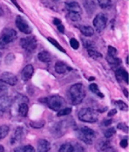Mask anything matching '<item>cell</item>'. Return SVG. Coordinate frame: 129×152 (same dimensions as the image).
<instances>
[{"label": "cell", "mask_w": 129, "mask_h": 152, "mask_svg": "<svg viewBox=\"0 0 129 152\" xmlns=\"http://www.w3.org/2000/svg\"><path fill=\"white\" fill-rule=\"evenodd\" d=\"M58 152H85V151L79 143L76 142H69L62 144Z\"/></svg>", "instance_id": "cell-7"}, {"label": "cell", "mask_w": 129, "mask_h": 152, "mask_svg": "<svg viewBox=\"0 0 129 152\" xmlns=\"http://www.w3.org/2000/svg\"><path fill=\"white\" fill-rule=\"evenodd\" d=\"M70 96L72 105H78L81 103L86 96L85 87L80 83L72 86L70 88Z\"/></svg>", "instance_id": "cell-1"}, {"label": "cell", "mask_w": 129, "mask_h": 152, "mask_svg": "<svg viewBox=\"0 0 129 152\" xmlns=\"http://www.w3.org/2000/svg\"><path fill=\"white\" fill-rule=\"evenodd\" d=\"M18 113L21 116L26 117L28 114V105L26 102H21L18 105Z\"/></svg>", "instance_id": "cell-21"}, {"label": "cell", "mask_w": 129, "mask_h": 152, "mask_svg": "<svg viewBox=\"0 0 129 152\" xmlns=\"http://www.w3.org/2000/svg\"><path fill=\"white\" fill-rule=\"evenodd\" d=\"M38 58L44 63H49L51 61V54L46 51H42L38 54Z\"/></svg>", "instance_id": "cell-20"}, {"label": "cell", "mask_w": 129, "mask_h": 152, "mask_svg": "<svg viewBox=\"0 0 129 152\" xmlns=\"http://www.w3.org/2000/svg\"><path fill=\"white\" fill-rule=\"evenodd\" d=\"M106 16L102 13H100L96 16L93 19V26L95 27V29L98 31H101L105 29L106 26Z\"/></svg>", "instance_id": "cell-9"}, {"label": "cell", "mask_w": 129, "mask_h": 152, "mask_svg": "<svg viewBox=\"0 0 129 152\" xmlns=\"http://www.w3.org/2000/svg\"><path fill=\"white\" fill-rule=\"evenodd\" d=\"M127 63H128V64H129V57H128V58H127Z\"/></svg>", "instance_id": "cell-47"}, {"label": "cell", "mask_w": 129, "mask_h": 152, "mask_svg": "<svg viewBox=\"0 0 129 152\" xmlns=\"http://www.w3.org/2000/svg\"><path fill=\"white\" fill-rule=\"evenodd\" d=\"M51 149V144L47 140L40 139L38 142V152H48Z\"/></svg>", "instance_id": "cell-16"}, {"label": "cell", "mask_w": 129, "mask_h": 152, "mask_svg": "<svg viewBox=\"0 0 129 152\" xmlns=\"http://www.w3.org/2000/svg\"><path fill=\"white\" fill-rule=\"evenodd\" d=\"M10 131V128L7 125H2L0 126V140L4 139V137L8 135Z\"/></svg>", "instance_id": "cell-24"}, {"label": "cell", "mask_w": 129, "mask_h": 152, "mask_svg": "<svg viewBox=\"0 0 129 152\" xmlns=\"http://www.w3.org/2000/svg\"><path fill=\"white\" fill-rule=\"evenodd\" d=\"M78 117L80 121L84 122H95L98 121V113L96 112V110L90 108V107H86V108H82L81 110H79V112L78 113Z\"/></svg>", "instance_id": "cell-3"}, {"label": "cell", "mask_w": 129, "mask_h": 152, "mask_svg": "<svg viewBox=\"0 0 129 152\" xmlns=\"http://www.w3.org/2000/svg\"><path fill=\"white\" fill-rule=\"evenodd\" d=\"M70 46H72L73 49H78L79 48V41L76 39H74V38H72L71 39V40H70Z\"/></svg>", "instance_id": "cell-34"}, {"label": "cell", "mask_w": 129, "mask_h": 152, "mask_svg": "<svg viewBox=\"0 0 129 152\" xmlns=\"http://www.w3.org/2000/svg\"><path fill=\"white\" fill-rule=\"evenodd\" d=\"M6 90H7V86L4 82L0 81V93H4Z\"/></svg>", "instance_id": "cell-38"}, {"label": "cell", "mask_w": 129, "mask_h": 152, "mask_svg": "<svg viewBox=\"0 0 129 152\" xmlns=\"http://www.w3.org/2000/svg\"><path fill=\"white\" fill-rule=\"evenodd\" d=\"M4 146L3 145H1L0 144V152H4Z\"/></svg>", "instance_id": "cell-45"}, {"label": "cell", "mask_w": 129, "mask_h": 152, "mask_svg": "<svg viewBox=\"0 0 129 152\" xmlns=\"http://www.w3.org/2000/svg\"><path fill=\"white\" fill-rule=\"evenodd\" d=\"M48 40H49V41H50V42H51V43H52V44L53 45V46H55L56 48H58V49L59 51H61L62 53H66L65 49H64V48H63L62 46H60V45H59L58 43L57 40H55L54 39H52V38H51V37H49V38H48Z\"/></svg>", "instance_id": "cell-31"}, {"label": "cell", "mask_w": 129, "mask_h": 152, "mask_svg": "<svg viewBox=\"0 0 129 152\" xmlns=\"http://www.w3.org/2000/svg\"><path fill=\"white\" fill-rule=\"evenodd\" d=\"M11 1H12V2L13 4H14L15 6H16V7H17V9H18L19 11H20V12H22V9L20 8V6L18 5V4L17 3V1H16V0H11Z\"/></svg>", "instance_id": "cell-42"}, {"label": "cell", "mask_w": 129, "mask_h": 152, "mask_svg": "<svg viewBox=\"0 0 129 152\" xmlns=\"http://www.w3.org/2000/svg\"><path fill=\"white\" fill-rule=\"evenodd\" d=\"M12 106V99L7 94H3L0 96V111L6 112Z\"/></svg>", "instance_id": "cell-11"}, {"label": "cell", "mask_w": 129, "mask_h": 152, "mask_svg": "<svg viewBox=\"0 0 129 152\" xmlns=\"http://www.w3.org/2000/svg\"><path fill=\"white\" fill-rule=\"evenodd\" d=\"M76 135L79 140L84 142L86 144H92L94 138L95 132L88 127H81L76 130Z\"/></svg>", "instance_id": "cell-2"}, {"label": "cell", "mask_w": 129, "mask_h": 152, "mask_svg": "<svg viewBox=\"0 0 129 152\" xmlns=\"http://www.w3.org/2000/svg\"><path fill=\"white\" fill-rule=\"evenodd\" d=\"M94 80V78H93V77H91V78L89 79V80Z\"/></svg>", "instance_id": "cell-48"}, {"label": "cell", "mask_w": 129, "mask_h": 152, "mask_svg": "<svg viewBox=\"0 0 129 152\" xmlns=\"http://www.w3.org/2000/svg\"><path fill=\"white\" fill-rule=\"evenodd\" d=\"M89 88H90V90L93 92V93H94V94H96L98 96H100L101 98H104V94L100 92V89H99V88H98V86L95 84V83H92L90 86H89Z\"/></svg>", "instance_id": "cell-25"}, {"label": "cell", "mask_w": 129, "mask_h": 152, "mask_svg": "<svg viewBox=\"0 0 129 152\" xmlns=\"http://www.w3.org/2000/svg\"><path fill=\"white\" fill-rule=\"evenodd\" d=\"M14 152H35V149L31 145L18 146L15 148Z\"/></svg>", "instance_id": "cell-23"}, {"label": "cell", "mask_w": 129, "mask_h": 152, "mask_svg": "<svg viewBox=\"0 0 129 152\" xmlns=\"http://www.w3.org/2000/svg\"><path fill=\"white\" fill-rule=\"evenodd\" d=\"M44 125V121H40V122H30V126L34 128V129H40Z\"/></svg>", "instance_id": "cell-33"}, {"label": "cell", "mask_w": 129, "mask_h": 152, "mask_svg": "<svg viewBox=\"0 0 129 152\" xmlns=\"http://www.w3.org/2000/svg\"><path fill=\"white\" fill-rule=\"evenodd\" d=\"M115 74H116V77H117V79H118L119 80H124L126 83H128L129 82L128 73L126 71V69L121 68V67L117 68V69H115Z\"/></svg>", "instance_id": "cell-14"}, {"label": "cell", "mask_w": 129, "mask_h": 152, "mask_svg": "<svg viewBox=\"0 0 129 152\" xmlns=\"http://www.w3.org/2000/svg\"><path fill=\"white\" fill-rule=\"evenodd\" d=\"M20 46L23 49H25L29 53L34 52L37 48V39L33 36L22 38L20 39Z\"/></svg>", "instance_id": "cell-6"}, {"label": "cell", "mask_w": 129, "mask_h": 152, "mask_svg": "<svg viewBox=\"0 0 129 152\" xmlns=\"http://www.w3.org/2000/svg\"><path fill=\"white\" fill-rule=\"evenodd\" d=\"M105 152H117V151H115L114 149H113L112 147H110V148H109L108 150H106V151Z\"/></svg>", "instance_id": "cell-44"}, {"label": "cell", "mask_w": 129, "mask_h": 152, "mask_svg": "<svg viewBox=\"0 0 129 152\" xmlns=\"http://www.w3.org/2000/svg\"><path fill=\"white\" fill-rule=\"evenodd\" d=\"M115 105L118 107L120 110H123V111H127L128 109V104H126L124 102L122 101H116L114 102Z\"/></svg>", "instance_id": "cell-30"}, {"label": "cell", "mask_w": 129, "mask_h": 152, "mask_svg": "<svg viewBox=\"0 0 129 152\" xmlns=\"http://www.w3.org/2000/svg\"><path fill=\"white\" fill-rule=\"evenodd\" d=\"M16 26L18 28V30L25 34H31V28L29 26V24L26 22V20L21 17V16H17L16 18Z\"/></svg>", "instance_id": "cell-8"}, {"label": "cell", "mask_w": 129, "mask_h": 152, "mask_svg": "<svg viewBox=\"0 0 129 152\" xmlns=\"http://www.w3.org/2000/svg\"><path fill=\"white\" fill-rule=\"evenodd\" d=\"M124 92H125L126 96H127V97H128V91H127V89H124Z\"/></svg>", "instance_id": "cell-46"}, {"label": "cell", "mask_w": 129, "mask_h": 152, "mask_svg": "<svg viewBox=\"0 0 129 152\" xmlns=\"http://www.w3.org/2000/svg\"><path fill=\"white\" fill-rule=\"evenodd\" d=\"M128 139H122L121 141H120V145L122 147V148H127L128 147Z\"/></svg>", "instance_id": "cell-37"}, {"label": "cell", "mask_w": 129, "mask_h": 152, "mask_svg": "<svg viewBox=\"0 0 129 152\" xmlns=\"http://www.w3.org/2000/svg\"><path fill=\"white\" fill-rule=\"evenodd\" d=\"M40 102L46 103L47 106L54 111H58L59 109H61V107L64 105V102H65L64 99L58 95H53V96L40 99Z\"/></svg>", "instance_id": "cell-4"}, {"label": "cell", "mask_w": 129, "mask_h": 152, "mask_svg": "<svg viewBox=\"0 0 129 152\" xmlns=\"http://www.w3.org/2000/svg\"><path fill=\"white\" fill-rule=\"evenodd\" d=\"M68 18L72 20V21H79L81 19V16L78 12H68Z\"/></svg>", "instance_id": "cell-27"}, {"label": "cell", "mask_w": 129, "mask_h": 152, "mask_svg": "<svg viewBox=\"0 0 129 152\" xmlns=\"http://www.w3.org/2000/svg\"><path fill=\"white\" fill-rule=\"evenodd\" d=\"M117 54V50L113 46H108V55L113 56V57H116Z\"/></svg>", "instance_id": "cell-35"}, {"label": "cell", "mask_w": 129, "mask_h": 152, "mask_svg": "<svg viewBox=\"0 0 129 152\" xmlns=\"http://www.w3.org/2000/svg\"><path fill=\"white\" fill-rule=\"evenodd\" d=\"M58 26V30L61 33H63V32H64V31H65L64 26H63L62 24H60V25H58V26Z\"/></svg>", "instance_id": "cell-41"}, {"label": "cell", "mask_w": 129, "mask_h": 152, "mask_svg": "<svg viewBox=\"0 0 129 152\" xmlns=\"http://www.w3.org/2000/svg\"><path fill=\"white\" fill-rule=\"evenodd\" d=\"M117 114V111H116V109H112V110H110L109 111V113H108V116L109 117H111V116H114Z\"/></svg>", "instance_id": "cell-40"}, {"label": "cell", "mask_w": 129, "mask_h": 152, "mask_svg": "<svg viewBox=\"0 0 129 152\" xmlns=\"http://www.w3.org/2000/svg\"><path fill=\"white\" fill-rule=\"evenodd\" d=\"M34 73V68L31 65H27L26 66H25V68L23 69L22 73H21V76L23 80L26 81L31 78V76Z\"/></svg>", "instance_id": "cell-13"}, {"label": "cell", "mask_w": 129, "mask_h": 152, "mask_svg": "<svg viewBox=\"0 0 129 152\" xmlns=\"http://www.w3.org/2000/svg\"><path fill=\"white\" fill-rule=\"evenodd\" d=\"M1 58H2V53H0V60H1Z\"/></svg>", "instance_id": "cell-49"}, {"label": "cell", "mask_w": 129, "mask_h": 152, "mask_svg": "<svg viewBox=\"0 0 129 152\" xmlns=\"http://www.w3.org/2000/svg\"><path fill=\"white\" fill-rule=\"evenodd\" d=\"M72 112V108L71 107H66V108H63V109H59L58 111L57 115L58 116H65V115H70Z\"/></svg>", "instance_id": "cell-28"}, {"label": "cell", "mask_w": 129, "mask_h": 152, "mask_svg": "<svg viewBox=\"0 0 129 152\" xmlns=\"http://www.w3.org/2000/svg\"><path fill=\"white\" fill-rule=\"evenodd\" d=\"M117 127H118L119 129H121V130H123V131L126 132V133L128 132V125H126L125 123H119Z\"/></svg>", "instance_id": "cell-36"}, {"label": "cell", "mask_w": 129, "mask_h": 152, "mask_svg": "<svg viewBox=\"0 0 129 152\" xmlns=\"http://www.w3.org/2000/svg\"><path fill=\"white\" fill-rule=\"evenodd\" d=\"M55 71L58 74L64 75V74H66L67 72L72 71V67H70L69 66H67L66 63L62 61H58L55 64Z\"/></svg>", "instance_id": "cell-12"}, {"label": "cell", "mask_w": 129, "mask_h": 152, "mask_svg": "<svg viewBox=\"0 0 129 152\" xmlns=\"http://www.w3.org/2000/svg\"><path fill=\"white\" fill-rule=\"evenodd\" d=\"M79 29L80 30L81 33L86 36V37H91L94 34V30L93 27L91 26H79Z\"/></svg>", "instance_id": "cell-19"}, {"label": "cell", "mask_w": 129, "mask_h": 152, "mask_svg": "<svg viewBox=\"0 0 129 152\" xmlns=\"http://www.w3.org/2000/svg\"><path fill=\"white\" fill-rule=\"evenodd\" d=\"M52 1H56L57 2V1H59V0H52Z\"/></svg>", "instance_id": "cell-50"}, {"label": "cell", "mask_w": 129, "mask_h": 152, "mask_svg": "<svg viewBox=\"0 0 129 152\" xmlns=\"http://www.w3.org/2000/svg\"><path fill=\"white\" fill-rule=\"evenodd\" d=\"M17 38V32L12 29H5L0 37V49H4L6 46L12 43Z\"/></svg>", "instance_id": "cell-5"}, {"label": "cell", "mask_w": 129, "mask_h": 152, "mask_svg": "<svg viewBox=\"0 0 129 152\" xmlns=\"http://www.w3.org/2000/svg\"><path fill=\"white\" fill-rule=\"evenodd\" d=\"M113 123V120L112 119H107V120H105L103 122V125L104 126H108V125H111Z\"/></svg>", "instance_id": "cell-39"}, {"label": "cell", "mask_w": 129, "mask_h": 152, "mask_svg": "<svg viewBox=\"0 0 129 152\" xmlns=\"http://www.w3.org/2000/svg\"><path fill=\"white\" fill-rule=\"evenodd\" d=\"M106 61L109 63V65L114 68V69H117L120 64H121V61L120 59L117 58V57H113V56H110V55H107L106 57Z\"/></svg>", "instance_id": "cell-18"}, {"label": "cell", "mask_w": 129, "mask_h": 152, "mask_svg": "<svg viewBox=\"0 0 129 152\" xmlns=\"http://www.w3.org/2000/svg\"><path fill=\"white\" fill-rule=\"evenodd\" d=\"M23 129L21 127H18L15 129L14 133L12 137V139H11V143L12 144H16L17 142H19L22 139V137H23Z\"/></svg>", "instance_id": "cell-15"}, {"label": "cell", "mask_w": 129, "mask_h": 152, "mask_svg": "<svg viewBox=\"0 0 129 152\" xmlns=\"http://www.w3.org/2000/svg\"><path fill=\"white\" fill-rule=\"evenodd\" d=\"M115 133H116V129H115L114 128H110V129H108L105 132V137L106 139H109V138H111V137H113L114 135H115Z\"/></svg>", "instance_id": "cell-32"}, {"label": "cell", "mask_w": 129, "mask_h": 152, "mask_svg": "<svg viewBox=\"0 0 129 152\" xmlns=\"http://www.w3.org/2000/svg\"><path fill=\"white\" fill-rule=\"evenodd\" d=\"M0 81L4 82V84H8L10 86H15L17 82V78L12 73L4 72L0 76Z\"/></svg>", "instance_id": "cell-10"}, {"label": "cell", "mask_w": 129, "mask_h": 152, "mask_svg": "<svg viewBox=\"0 0 129 152\" xmlns=\"http://www.w3.org/2000/svg\"><path fill=\"white\" fill-rule=\"evenodd\" d=\"M66 8L67 9L68 12H78V13H81V8L79 6V4L77 2H66L65 4Z\"/></svg>", "instance_id": "cell-17"}, {"label": "cell", "mask_w": 129, "mask_h": 152, "mask_svg": "<svg viewBox=\"0 0 129 152\" xmlns=\"http://www.w3.org/2000/svg\"><path fill=\"white\" fill-rule=\"evenodd\" d=\"M98 3L102 9H106L111 6L112 1L111 0H98Z\"/></svg>", "instance_id": "cell-29"}, {"label": "cell", "mask_w": 129, "mask_h": 152, "mask_svg": "<svg viewBox=\"0 0 129 152\" xmlns=\"http://www.w3.org/2000/svg\"><path fill=\"white\" fill-rule=\"evenodd\" d=\"M88 54L90 55V57L93 58V59H99V58H102V54L101 53L97 52L96 50H94L93 48L91 49H87Z\"/></svg>", "instance_id": "cell-26"}, {"label": "cell", "mask_w": 129, "mask_h": 152, "mask_svg": "<svg viewBox=\"0 0 129 152\" xmlns=\"http://www.w3.org/2000/svg\"><path fill=\"white\" fill-rule=\"evenodd\" d=\"M111 146V143L108 141H102L101 142L98 146H97V150L100 152H105L106 150H108Z\"/></svg>", "instance_id": "cell-22"}, {"label": "cell", "mask_w": 129, "mask_h": 152, "mask_svg": "<svg viewBox=\"0 0 129 152\" xmlns=\"http://www.w3.org/2000/svg\"><path fill=\"white\" fill-rule=\"evenodd\" d=\"M53 23H54V25L58 26V25H60V24H61V20H60V19H58V18H54Z\"/></svg>", "instance_id": "cell-43"}]
</instances>
